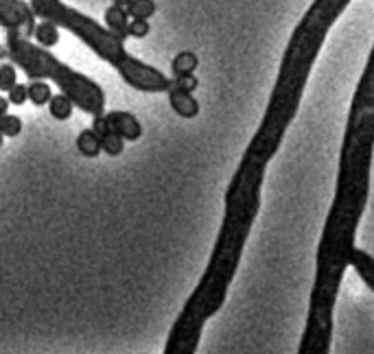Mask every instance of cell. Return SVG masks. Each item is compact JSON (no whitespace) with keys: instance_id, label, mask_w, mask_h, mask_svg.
<instances>
[{"instance_id":"1","label":"cell","mask_w":374,"mask_h":354,"mask_svg":"<svg viewBox=\"0 0 374 354\" xmlns=\"http://www.w3.org/2000/svg\"><path fill=\"white\" fill-rule=\"evenodd\" d=\"M247 236L249 230L241 228L237 223L222 221V228L219 234H217L206 271L199 278L189 300L184 302L180 315L175 317L162 354L197 352L206 321L222 311L228 298V288L237 276Z\"/></svg>"},{"instance_id":"2","label":"cell","mask_w":374,"mask_h":354,"mask_svg":"<svg viewBox=\"0 0 374 354\" xmlns=\"http://www.w3.org/2000/svg\"><path fill=\"white\" fill-rule=\"evenodd\" d=\"M5 48H7V57H11L14 63H18V68H22V73L31 81L53 79L55 85L64 92L75 103V108H79L81 112L90 116L105 114V92L95 79H90L73 71L66 63H61L44 46L31 44V40L24 38L16 28H7Z\"/></svg>"},{"instance_id":"3","label":"cell","mask_w":374,"mask_h":354,"mask_svg":"<svg viewBox=\"0 0 374 354\" xmlns=\"http://www.w3.org/2000/svg\"><path fill=\"white\" fill-rule=\"evenodd\" d=\"M118 75L128 81L134 90L140 92H169L171 90V79L167 75H162L158 68L149 66V63L140 61L134 55H128L118 66H116Z\"/></svg>"},{"instance_id":"4","label":"cell","mask_w":374,"mask_h":354,"mask_svg":"<svg viewBox=\"0 0 374 354\" xmlns=\"http://www.w3.org/2000/svg\"><path fill=\"white\" fill-rule=\"evenodd\" d=\"M92 130L99 134V138L112 132V134L120 136L125 142H136L142 136L140 120L132 112H123V110H114V112H108L103 116H95Z\"/></svg>"},{"instance_id":"5","label":"cell","mask_w":374,"mask_h":354,"mask_svg":"<svg viewBox=\"0 0 374 354\" xmlns=\"http://www.w3.org/2000/svg\"><path fill=\"white\" fill-rule=\"evenodd\" d=\"M169 103L173 108L175 114H180L182 118H195L199 114V105L193 99V92H184L177 88L169 90Z\"/></svg>"},{"instance_id":"6","label":"cell","mask_w":374,"mask_h":354,"mask_svg":"<svg viewBox=\"0 0 374 354\" xmlns=\"http://www.w3.org/2000/svg\"><path fill=\"white\" fill-rule=\"evenodd\" d=\"M350 267L357 271V276L363 280V284L374 293V259L372 256L368 251L355 247L350 254Z\"/></svg>"},{"instance_id":"7","label":"cell","mask_w":374,"mask_h":354,"mask_svg":"<svg viewBox=\"0 0 374 354\" xmlns=\"http://www.w3.org/2000/svg\"><path fill=\"white\" fill-rule=\"evenodd\" d=\"M130 14L120 5H110L105 9V26L112 31L114 36H118L120 40H128V26H130Z\"/></svg>"},{"instance_id":"8","label":"cell","mask_w":374,"mask_h":354,"mask_svg":"<svg viewBox=\"0 0 374 354\" xmlns=\"http://www.w3.org/2000/svg\"><path fill=\"white\" fill-rule=\"evenodd\" d=\"M77 149H79V153L81 155H85V157H97V155H101V138H99V134L92 130H83L79 136H77Z\"/></svg>"},{"instance_id":"9","label":"cell","mask_w":374,"mask_h":354,"mask_svg":"<svg viewBox=\"0 0 374 354\" xmlns=\"http://www.w3.org/2000/svg\"><path fill=\"white\" fill-rule=\"evenodd\" d=\"M73 110H75V103L68 99L64 92L59 94H53L51 101H48V112L55 120H68L73 116Z\"/></svg>"},{"instance_id":"10","label":"cell","mask_w":374,"mask_h":354,"mask_svg":"<svg viewBox=\"0 0 374 354\" xmlns=\"http://www.w3.org/2000/svg\"><path fill=\"white\" fill-rule=\"evenodd\" d=\"M36 40L44 48L57 46L59 44V26L48 22V20H42L40 24H36Z\"/></svg>"},{"instance_id":"11","label":"cell","mask_w":374,"mask_h":354,"mask_svg":"<svg viewBox=\"0 0 374 354\" xmlns=\"http://www.w3.org/2000/svg\"><path fill=\"white\" fill-rule=\"evenodd\" d=\"M26 90H28V101L33 103L36 108L48 105L51 96H53L51 85L46 83V79H36V81H31V83L26 85Z\"/></svg>"},{"instance_id":"12","label":"cell","mask_w":374,"mask_h":354,"mask_svg":"<svg viewBox=\"0 0 374 354\" xmlns=\"http://www.w3.org/2000/svg\"><path fill=\"white\" fill-rule=\"evenodd\" d=\"M197 68V57L189 51H182L173 57L171 61V71H173V77H180V75H193Z\"/></svg>"},{"instance_id":"13","label":"cell","mask_w":374,"mask_h":354,"mask_svg":"<svg viewBox=\"0 0 374 354\" xmlns=\"http://www.w3.org/2000/svg\"><path fill=\"white\" fill-rule=\"evenodd\" d=\"M125 9H128L132 20H149L155 14V3L153 0H132Z\"/></svg>"},{"instance_id":"14","label":"cell","mask_w":374,"mask_h":354,"mask_svg":"<svg viewBox=\"0 0 374 354\" xmlns=\"http://www.w3.org/2000/svg\"><path fill=\"white\" fill-rule=\"evenodd\" d=\"M20 132H22V118L14 116L9 112L0 116V134L14 138V136H20Z\"/></svg>"},{"instance_id":"15","label":"cell","mask_w":374,"mask_h":354,"mask_svg":"<svg viewBox=\"0 0 374 354\" xmlns=\"http://www.w3.org/2000/svg\"><path fill=\"white\" fill-rule=\"evenodd\" d=\"M18 83V73L14 63H0V92H9Z\"/></svg>"},{"instance_id":"16","label":"cell","mask_w":374,"mask_h":354,"mask_svg":"<svg viewBox=\"0 0 374 354\" xmlns=\"http://www.w3.org/2000/svg\"><path fill=\"white\" fill-rule=\"evenodd\" d=\"M123 149H125V140L120 138V136H116V134H105V136H101V151H105V155H120L123 153Z\"/></svg>"},{"instance_id":"17","label":"cell","mask_w":374,"mask_h":354,"mask_svg":"<svg viewBox=\"0 0 374 354\" xmlns=\"http://www.w3.org/2000/svg\"><path fill=\"white\" fill-rule=\"evenodd\" d=\"M151 31V24L149 20H130V26H128V38H136V40H142L149 36Z\"/></svg>"},{"instance_id":"18","label":"cell","mask_w":374,"mask_h":354,"mask_svg":"<svg viewBox=\"0 0 374 354\" xmlns=\"http://www.w3.org/2000/svg\"><path fill=\"white\" fill-rule=\"evenodd\" d=\"M7 99H9L11 105H24V103L28 101V90H26V85L16 83V85L7 92Z\"/></svg>"},{"instance_id":"19","label":"cell","mask_w":374,"mask_h":354,"mask_svg":"<svg viewBox=\"0 0 374 354\" xmlns=\"http://www.w3.org/2000/svg\"><path fill=\"white\" fill-rule=\"evenodd\" d=\"M171 88H177V90H184V92H193L197 88V79H195V75H180V77L171 79Z\"/></svg>"},{"instance_id":"20","label":"cell","mask_w":374,"mask_h":354,"mask_svg":"<svg viewBox=\"0 0 374 354\" xmlns=\"http://www.w3.org/2000/svg\"><path fill=\"white\" fill-rule=\"evenodd\" d=\"M9 99H3V96H0V116H3V114H7L9 112Z\"/></svg>"},{"instance_id":"21","label":"cell","mask_w":374,"mask_h":354,"mask_svg":"<svg viewBox=\"0 0 374 354\" xmlns=\"http://www.w3.org/2000/svg\"><path fill=\"white\" fill-rule=\"evenodd\" d=\"M112 3H114V5H120V7H128V5L132 3V0H112Z\"/></svg>"},{"instance_id":"22","label":"cell","mask_w":374,"mask_h":354,"mask_svg":"<svg viewBox=\"0 0 374 354\" xmlns=\"http://www.w3.org/2000/svg\"><path fill=\"white\" fill-rule=\"evenodd\" d=\"M7 55V48H0V59H3Z\"/></svg>"},{"instance_id":"23","label":"cell","mask_w":374,"mask_h":354,"mask_svg":"<svg viewBox=\"0 0 374 354\" xmlns=\"http://www.w3.org/2000/svg\"><path fill=\"white\" fill-rule=\"evenodd\" d=\"M3 145H5V136L0 134V149H3Z\"/></svg>"}]
</instances>
